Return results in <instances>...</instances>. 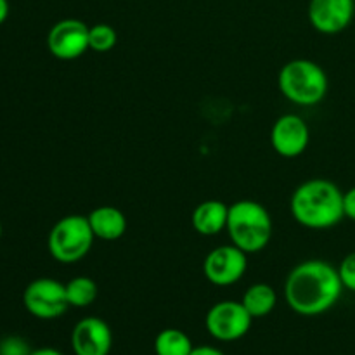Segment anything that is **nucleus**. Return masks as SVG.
Masks as SVG:
<instances>
[{
  "label": "nucleus",
  "mask_w": 355,
  "mask_h": 355,
  "mask_svg": "<svg viewBox=\"0 0 355 355\" xmlns=\"http://www.w3.org/2000/svg\"><path fill=\"white\" fill-rule=\"evenodd\" d=\"M253 318L241 302L222 300L210 307L205 318V326L210 336L218 342H236L248 335Z\"/></svg>",
  "instance_id": "0eeeda50"
},
{
  "label": "nucleus",
  "mask_w": 355,
  "mask_h": 355,
  "mask_svg": "<svg viewBox=\"0 0 355 355\" xmlns=\"http://www.w3.org/2000/svg\"><path fill=\"white\" fill-rule=\"evenodd\" d=\"M311 142V128L300 114L288 113L276 120L270 130L272 149L283 158H297L304 155Z\"/></svg>",
  "instance_id": "9d476101"
},
{
  "label": "nucleus",
  "mask_w": 355,
  "mask_h": 355,
  "mask_svg": "<svg viewBox=\"0 0 355 355\" xmlns=\"http://www.w3.org/2000/svg\"><path fill=\"white\" fill-rule=\"evenodd\" d=\"M343 210L345 217L355 222V187H350L347 193H343Z\"/></svg>",
  "instance_id": "412c9836"
},
{
  "label": "nucleus",
  "mask_w": 355,
  "mask_h": 355,
  "mask_svg": "<svg viewBox=\"0 0 355 355\" xmlns=\"http://www.w3.org/2000/svg\"><path fill=\"white\" fill-rule=\"evenodd\" d=\"M229 207L220 200H207L198 205L191 215V222L198 234L217 236L227 227Z\"/></svg>",
  "instance_id": "4468645a"
},
{
  "label": "nucleus",
  "mask_w": 355,
  "mask_h": 355,
  "mask_svg": "<svg viewBox=\"0 0 355 355\" xmlns=\"http://www.w3.org/2000/svg\"><path fill=\"white\" fill-rule=\"evenodd\" d=\"M94 236L103 241H116L127 232V217L116 207L103 205L87 215Z\"/></svg>",
  "instance_id": "ddd939ff"
},
{
  "label": "nucleus",
  "mask_w": 355,
  "mask_h": 355,
  "mask_svg": "<svg viewBox=\"0 0 355 355\" xmlns=\"http://www.w3.org/2000/svg\"><path fill=\"white\" fill-rule=\"evenodd\" d=\"M89 28L83 21L68 17L61 19L49 30L47 47L55 59L73 61L89 51Z\"/></svg>",
  "instance_id": "1a4fd4ad"
},
{
  "label": "nucleus",
  "mask_w": 355,
  "mask_h": 355,
  "mask_svg": "<svg viewBox=\"0 0 355 355\" xmlns=\"http://www.w3.org/2000/svg\"><path fill=\"white\" fill-rule=\"evenodd\" d=\"M355 14V0H311L309 21L322 35H336L350 26Z\"/></svg>",
  "instance_id": "9b49d317"
},
{
  "label": "nucleus",
  "mask_w": 355,
  "mask_h": 355,
  "mask_svg": "<svg viewBox=\"0 0 355 355\" xmlns=\"http://www.w3.org/2000/svg\"><path fill=\"white\" fill-rule=\"evenodd\" d=\"M118 35L114 31L113 26L106 23L94 24L89 28V47L92 51L104 54V52H110L111 49L116 45Z\"/></svg>",
  "instance_id": "a211bd4d"
},
{
  "label": "nucleus",
  "mask_w": 355,
  "mask_h": 355,
  "mask_svg": "<svg viewBox=\"0 0 355 355\" xmlns=\"http://www.w3.org/2000/svg\"><path fill=\"white\" fill-rule=\"evenodd\" d=\"M9 16V0H0V24Z\"/></svg>",
  "instance_id": "b1692460"
},
{
  "label": "nucleus",
  "mask_w": 355,
  "mask_h": 355,
  "mask_svg": "<svg viewBox=\"0 0 355 355\" xmlns=\"http://www.w3.org/2000/svg\"><path fill=\"white\" fill-rule=\"evenodd\" d=\"M189 355H225L222 350L215 349V347H210V345H201V347H194L193 352Z\"/></svg>",
  "instance_id": "4be33fe9"
},
{
  "label": "nucleus",
  "mask_w": 355,
  "mask_h": 355,
  "mask_svg": "<svg viewBox=\"0 0 355 355\" xmlns=\"http://www.w3.org/2000/svg\"><path fill=\"white\" fill-rule=\"evenodd\" d=\"M33 350L21 336H6L0 340V355H30Z\"/></svg>",
  "instance_id": "6ab92c4d"
},
{
  "label": "nucleus",
  "mask_w": 355,
  "mask_h": 355,
  "mask_svg": "<svg viewBox=\"0 0 355 355\" xmlns=\"http://www.w3.org/2000/svg\"><path fill=\"white\" fill-rule=\"evenodd\" d=\"M97 295H99V288L92 277L78 276L66 283V297H68L69 307H90L97 300Z\"/></svg>",
  "instance_id": "f3484780"
},
{
  "label": "nucleus",
  "mask_w": 355,
  "mask_h": 355,
  "mask_svg": "<svg viewBox=\"0 0 355 355\" xmlns=\"http://www.w3.org/2000/svg\"><path fill=\"white\" fill-rule=\"evenodd\" d=\"M92 227L83 215H66L59 218L47 238L49 253L59 263H76L85 259L94 245Z\"/></svg>",
  "instance_id": "39448f33"
},
{
  "label": "nucleus",
  "mask_w": 355,
  "mask_h": 355,
  "mask_svg": "<svg viewBox=\"0 0 355 355\" xmlns=\"http://www.w3.org/2000/svg\"><path fill=\"white\" fill-rule=\"evenodd\" d=\"M193 349L189 336L177 328L162 329L155 338L156 355H189Z\"/></svg>",
  "instance_id": "dca6fc26"
},
{
  "label": "nucleus",
  "mask_w": 355,
  "mask_h": 355,
  "mask_svg": "<svg viewBox=\"0 0 355 355\" xmlns=\"http://www.w3.org/2000/svg\"><path fill=\"white\" fill-rule=\"evenodd\" d=\"M272 218L262 203L253 200L236 201L229 207L227 231L232 245L245 253H259L272 238Z\"/></svg>",
  "instance_id": "7ed1b4c3"
},
{
  "label": "nucleus",
  "mask_w": 355,
  "mask_h": 355,
  "mask_svg": "<svg viewBox=\"0 0 355 355\" xmlns=\"http://www.w3.org/2000/svg\"><path fill=\"white\" fill-rule=\"evenodd\" d=\"M248 253L234 245L218 246L211 250L203 262V274L214 286H231L243 279L248 269Z\"/></svg>",
  "instance_id": "6e6552de"
},
{
  "label": "nucleus",
  "mask_w": 355,
  "mask_h": 355,
  "mask_svg": "<svg viewBox=\"0 0 355 355\" xmlns=\"http://www.w3.org/2000/svg\"><path fill=\"white\" fill-rule=\"evenodd\" d=\"M295 220L307 229H329L345 218L343 191L328 179H311L295 189L290 200Z\"/></svg>",
  "instance_id": "f03ea898"
},
{
  "label": "nucleus",
  "mask_w": 355,
  "mask_h": 355,
  "mask_svg": "<svg viewBox=\"0 0 355 355\" xmlns=\"http://www.w3.org/2000/svg\"><path fill=\"white\" fill-rule=\"evenodd\" d=\"M279 90L288 101L298 106H315L328 94V75L315 61L293 59L281 68Z\"/></svg>",
  "instance_id": "20e7f679"
},
{
  "label": "nucleus",
  "mask_w": 355,
  "mask_h": 355,
  "mask_svg": "<svg viewBox=\"0 0 355 355\" xmlns=\"http://www.w3.org/2000/svg\"><path fill=\"white\" fill-rule=\"evenodd\" d=\"M30 355H64V354L59 352L58 349H52V347H42V349L33 350Z\"/></svg>",
  "instance_id": "5701e85b"
},
{
  "label": "nucleus",
  "mask_w": 355,
  "mask_h": 355,
  "mask_svg": "<svg viewBox=\"0 0 355 355\" xmlns=\"http://www.w3.org/2000/svg\"><path fill=\"white\" fill-rule=\"evenodd\" d=\"M338 274L340 279H342L343 288L355 293V252L349 253V255L340 262Z\"/></svg>",
  "instance_id": "aec40b11"
},
{
  "label": "nucleus",
  "mask_w": 355,
  "mask_h": 355,
  "mask_svg": "<svg viewBox=\"0 0 355 355\" xmlns=\"http://www.w3.org/2000/svg\"><path fill=\"white\" fill-rule=\"evenodd\" d=\"M0 238H2V222H0Z\"/></svg>",
  "instance_id": "393cba45"
},
{
  "label": "nucleus",
  "mask_w": 355,
  "mask_h": 355,
  "mask_svg": "<svg viewBox=\"0 0 355 355\" xmlns=\"http://www.w3.org/2000/svg\"><path fill=\"white\" fill-rule=\"evenodd\" d=\"M23 304L33 318L42 319V321L61 318L69 307L66 284L51 277L31 281L23 293Z\"/></svg>",
  "instance_id": "423d86ee"
},
{
  "label": "nucleus",
  "mask_w": 355,
  "mask_h": 355,
  "mask_svg": "<svg viewBox=\"0 0 355 355\" xmlns=\"http://www.w3.org/2000/svg\"><path fill=\"white\" fill-rule=\"evenodd\" d=\"M345 290L338 267L311 259L291 269L284 281V300L295 314L314 318L336 305Z\"/></svg>",
  "instance_id": "f257e3e1"
},
{
  "label": "nucleus",
  "mask_w": 355,
  "mask_h": 355,
  "mask_svg": "<svg viewBox=\"0 0 355 355\" xmlns=\"http://www.w3.org/2000/svg\"><path fill=\"white\" fill-rule=\"evenodd\" d=\"M75 355H110L113 349V331L101 318H83L71 333Z\"/></svg>",
  "instance_id": "f8f14e48"
},
{
  "label": "nucleus",
  "mask_w": 355,
  "mask_h": 355,
  "mask_svg": "<svg viewBox=\"0 0 355 355\" xmlns=\"http://www.w3.org/2000/svg\"><path fill=\"white\" fill-rule=\"evenodd\" d=\"M241 304L250 312L253 319H260L269 315L276 309L277 295L274 288L267 283H255L245 291Z\"/></svg>",
  "instance_id": "2eb2a0df"
}]
</instances>
